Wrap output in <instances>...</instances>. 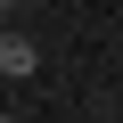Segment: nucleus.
Returning a JSON list of instances; mask_svg holds the SVG:
<instances>
[{
  "label": "nucleus",
  "mask_w": 123,
  "mask_h": 123,
  "mask_svg": "<svg viewBox=\"0 0 123 123\" xmlns=\"http://www.w3.org/2000/svg\"><path fill=\"white\" fill-rule=\"evenodd\" d=\"M33 66H41V49L25 33H0V82H33Z\"/></svg>",
  "instance_id": "1"
},
{
  "label": "nucleus",
  "mask_w": 123,
  "mask_h": 123,
  "mask_svg": "<svg viewBox=\"0 0 123 123\" xmlns=\"http://www.w3.org/2000/svg\"><path fill=\"white\" fill-rule=\"evenodd\" d=\"M8 8H17V0H0V17H8Z\"/></svg>",
  "instance_id": "2"
},
{
  "label": "nucleus",
  "mask_w": 123,
  "mask_h": 123,
  "mask_svg": "<svg viewBox=\"0 0 123 123\" xmlns=\"http://www.w3.org/2000/svg\"><path fill=\"white\" fill-rule=\"evenodd\" d=\"M0 115H8V90H0Z\"/></svg>",
  "instance_id": "3"
}]
</instances>
